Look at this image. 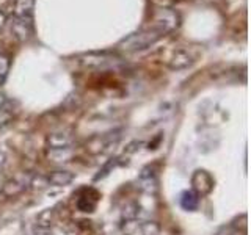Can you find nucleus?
Masks as SVG:
<instances>
[{"label": "nucleus", "instance_id": "22", "mask_svg": "<svg viewBox=\"0 0 251 235\" xmlns=\"http://www.w3.org/2000/svg\"><path fill=\"white\" fill-rule=\"evenodd\" d=\"M10 119H11V115L6 113V110H2V112H0V127L10 122Z\"/></svg>", "mask_w": 251, "mask_h": 235}, {"label": "nucleus", "instance_id": "15", "mask_svg": "<svg viewBox=\"0 0 251 235\" xmlns=\"http://www.w3.org/2000/svg\"><path fill=\"white\" fill-rule=\"evenodd\" d=\"M47 157L52 159L53 162L57 163H65V162H69L71 157H73V151H71V147H65V149H49V152H47Z\"/></svg>", "mask_w": 251, "mask_h": 235}, {"label": "nucleus", "instance_id": "7", "mask_svg": "<svg viewBox=\"0 0 251 235\" xmlns=\"http://www.w3.org/2000/svg\"><path fill=\"white\" fill-rule=\"evenodd\" d=\"M11 31L19 41H28L33 36V18H14Z\"/></svg>", "mask_w": 251, "mask_h": 235}, {"label": "nucleus", "instance_id": "3", "mask_svg": "<svg viewBox=\"0 0 251 235\" xmlns=\"http://www.w3.org/2000/svg\"><path fill=\"white\" fill-rule=\"evenodd\" d=\"M124 235H159L160 226L155 221H146L138 218H127L121 223Z\"/></svg>", "mask_w": 251, "mask_h": 235}, {"label": "nucleus", "instance_id": "23", "mask_svg": "<svg viewBox=\"0 0 251 235\" xmlns=\"http://www.w3.org/2000/svg\"><path fill=\"white\" fill-rule=\"evenodd\" d=\"M6 104H8V99H6V96H5V94L0 93V112H2V110H5Z\"/></svg>", "mask_w": 251, "mask_h": 235}, {"label": "nucleus", "instance_id": "2", "mask_svg": "<svg viewBox=\"0 0 251 235\" xmlns=\"http://www.w3.org/2000/svg\"><path fill=\"white\" fill-rule=\"evenodd\" d=\"M180 16L173 8H157L152 13V25L154 28L160 30L162 33H170L179 27Z\"/></svg>", "mask_w": 251, "mask_h": 235}, {"label": "nucleus", "instance_id": "14", "mask_svg": "<svg viewBox=\"0 0 251 235\" xmlns=\"http://www.w3.org/2000/svg\"><path fill=\"white\" fill-rule=\"evenodd\" d=\"M25 182H19V180H16V179H11V180H8V182L2 187V191L5 196H8V198H11V196H16V194H19L22 193L24 190H25Z\"/></svg>", "mask_w": 251, "mask_h": 235}, {"label": "nucleus", "instance_id": "16", "mask_svg": "<svg viewBox=\"0 0 251 235\" xmlns=\"http://www.w3.org/2000/svg\"><path fill=\"white\" fill-rule=\"evenodd\" d=\"M10 68H11V58L6 53L0 52V86L5 83L8 72H10Z\"/></svg>", "mask_w": 251, "mask_h": 235}, {"label": "nucleus", "instance_id": "24", "mask_svg": "<svg viewBox=\"0 0 251 235\" xmlns=\"http://www.w3.org/2000/svg\"><path fill=\"white\" fill-rule=\"evenodd\" d=\"M5 24H6V14L2 11V10H0V30H2L3 28V25H5Z\"/></svg>", "mask_w": 251, "mask_h": 235}, {"label": "nucleus", "instance_id": "19", "mask_svg": "<svg viewBox=\"0 0 251 235\" xmlns=\"http://www.w3.org/2000/svg\"><path fill=\"white\" fill-rule=\"evenodd\" d=\"M30 185L33 190H44V188H47L50 184L49 180H47V177H43V176H33L30 179Z\"/></svg>", "mask_w": 251, "mask_h": 235}, {"label": "nucleus", "instance_id": "13", "mask_svg": "<svg viewBox=\"0 0 251 235\" xmlns=\"http://www.w3.org/2000/svg\"><path fill=\"white\" fill-rule=\"evenodd\" d=\"M35 0H16L14 18H33Z\"/></svg>", "mask_w": 251, "mask_h": 235}, {"label": "nucleus", "instance_id": "25", "mask_svg": "<svg viewBox=\"0 0 251 235\" xmlns=\"http://www.w3.org/2000/svg\"><path fill=\"white\" fill-rule=\"evenodd\" d=\"M5 163H6V155L0 151V171L3 169V166H5Z\"/></svg>", "mask_w": 251, "mask_h": 235}, {"label": "nucleus", "instance_id": "12", "mask_svg": "<svg viewBox=\"0 0 251 235\" xmlns=\"http://www.w3.org/2000/svg\"><path fill=\"white\" fill-rule=\"evenodd\" d=\"M179 204H180V207H182L184 210L195 212L200 206V196L196 194L195 191H192V190H187V191H184L182 194H180Z\"/></svg>", "mask_w": 251, "mask_h": 235}, {"label": "nucleus", "instance_id": "18", "mask_svg": "<svg viewBox=\"0 0 251 235\" xmlns=\"http://www.w3.org/2000/svg\"><path fill=\"white\" fill-rule=\"evenodd\" d=\"M53 223V210L52 209H46L43 210L41 213L38 215L36 218V226H41V227H52Z\"/></svg>", "mask_w": 251, "mask_h": 235}, {"label": "nucleus", "instance_id": "9", "mask_svg": "<svg viewBox=\"0 0 251 235\" xmlns=\"http://www.w3.org/2000/svg\"><path fill=\"white\" fill-rule=\"evenodd\" d=\"M138 188L146 194H154L157 191V177L151 166H146L138 176Z\"/></svg>", "mask_w": 251, "mask_h": 235}, {"label": "nucleus", "instance_id": "17", "mask_svg": "<svg viewBox=\"0 0 251 235\" xmlns=\"http://www.w3.org/2000/svg\"><path fill=\"white\" fill-rule=\"evenodd\" d=\"M96 204H98L96 196H94V198H91V196H80L77 201V207L82 212H93L96 209Z\"/></svg>", "mask_w": 251, "mask_h": 235}, {"label": "nucleus", "instance_id": "5", "mask_svg": "<svg viewBox=\"0 0 251 235\" xmlns=\"http://www.w3.org/2000/svg\"><path fill=\"white\" fill-rule=\"evenodd\" d=\"M120 130L118 132H112V133H105V135H100V137H94L91 138L88 143H86V151H88L90 154L96 155V154H100V152H105L107 149L118 143V140L121 138L120 135Z\"/></svg>", "mask_w": 251, "mask_h": 235}, {"label": "nucleus", "instance_id": "21", "mask_svg": "<svg viewBox=\"0 0 251 235\" xmlns=\"http://www.w3.org/2000/svg\"><path fill=\"white\" fill-rule=\"evenodd\" d=\"M140 146H143V143H141V141H132V143L127 146V149L124 151V154H127V155H129V154H133L135 151H138Z\"/></svg>", "mask_w": 251, "mask_h": 235}, {"label": "nucleus", "instance_id": "4", "mask_svg": "<svg viewBox=\"0 0 251 235\" xmlns=\"http://www.w3.org/2000/svg\"><path fill=\"white\" fill-rule=\"evenodd\" d=\"M121 61V58H118L116 55H110L107 52L102 53H88L83 55L80 58V63L85 68H96V69H104L107 66H115Z\"/></svg>", "mask_w": 251, "mask_h": 235}, {"label": "nucleus", "instance_id": "6", "mask_svg": "<svg viewBox=\"0 0 251 235\" xmlns=\"http://www.w3.org/2000/svg\"><path fill=\"white\" fill-rule=\"evenodd\" d=\"M192 185H193L192 191H195L198 196H206L214 188V179H212V176L207 171L196 169L195 174L192 176Z\"/></svg>", "mask_w": 251, "mask_h": 235}, {"label": "nucleus", "instance_id": "10", "mask_svg": "<svg viewBox=\"0 0 251 235\" xmlns=\"http://www.w3.org/2000/svg\"><path fill=\"white\" fill-rule=\"evenodd\" d=\"M192 63H193V60L190 57V53L187 50L179 49L171 55V58L168 60L167 65L173 70H182V69H187L188 66H192Z\"/></svg>", "mask_w": 251, "mask_h": 235}, {"label": "nucleus", "instance_id": "20", "mask_svg": "<svg viewBox=\"0 0 251 235\" xmlns=\"http://www.w3.org/2000/svg\"><path fill=\"white\" fill-rule=\"evenodd\" d=\"M33 235H53L50 227H41V226H35Z\"/></svg>", "mask_w": 251, "mask_h": 235}, {"label": "nucleus", "instance_id": "1", "mask_svg": "<svg viewBox=\"0 0 251 235\" xmlns=\"http://www.w3.org/2000/svg\"><path fill=\"white\" fill-rule=\"evenodd\" d=\"M165 36L160 30H157L154 27H149L145 30H140L137 33H132L127 38H124L120 43V47L126 52H138V50H145L148 47H151L155 44L159 39Z\"/></svg>", "mask_w": 251, "mask_h": 235}, {"label": "nucleus", "instance_id": "8", "mask_svg": "<svg viewBox=\"0 0 251 235\" xmlns=\"http://www.w3.org/2000/svg\"><path fill=\"white\" fill-rule=\"evenodd\" d=\"M73 143H74V135L71 130L53 132L47 137V146H49V149H65V147H71Z\"/></svg>", "mask_w": 251, "mask_h": 235}, {"label": "nucleus", "instance_id": "11", "mask_svg": "<svg viewBox=\"0 0 251 235\" xmlns=\"http://www.w3.org/2000/svg\"><path fill=\"white\" fill-rule=\"evenodd\" d=\"M46 177H47V180H49V184L55 185V187H66V185H69L75 179V176L73 174V172L65 171V169L52 171Z\"/></svg>", "mask_w": 251, "mask_h": 235}]
</instances>
